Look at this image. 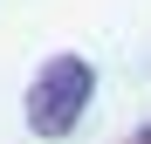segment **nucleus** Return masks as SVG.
Masks as SVG:
<instances>
[{
  "label": "nucleus",
  "mask_w": 151,
  "mask_h": 144,
  "mask_svg": "<svg viewBox=\"0 0 151 144\" xmlns=\"http://www.w3.org/2000/svg\"><path fill=\"white\" fill-rule=\"evenodd\" d=\"M96 103V62L89 55H48L28 82V130L35 137H69Z\"/></svg>",
  "instance_id": "f257e3e1"
},
{
  "label": "nucleus",
  "mask_w": 151,
  "mask_h": 144,
  "mask_svg": "<svg viewBox=\"0 0 151 144\" xmlns=\"http://www.w3.org/2000/svg\"><path fill=\"white\" fill-rule=\"evenodd\" d=\"M131 144H151V124H144V130H137V137H131Z\"/></svg>",
  "instance_id": "f03ea898"
}]
</instances>
